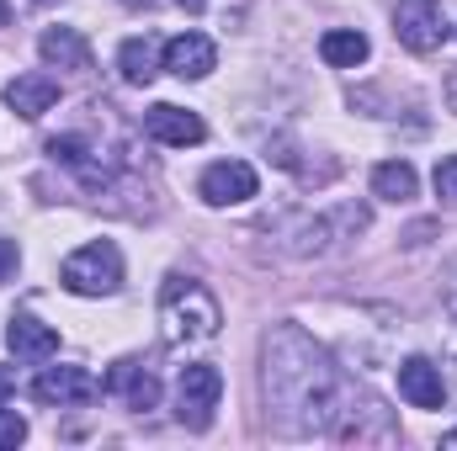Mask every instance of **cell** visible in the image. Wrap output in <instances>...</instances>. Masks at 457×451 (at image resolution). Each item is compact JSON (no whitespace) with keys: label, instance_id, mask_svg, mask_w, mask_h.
<instances>
[{"label":"cell","instance_id":"1","mask_svg":"<svg viewBox=\"0 0 457 451\" xmlns=\"http://www.w3.org/2000/svg\"><path fill=\"white\" fill-rule=\"evenodd\" d=\"M261 388L266 409L293 436H330L341 425L345 377L325 356V345H314L298 324H277L261 340Z\"/></svg>","mask_w":457,"mask_h":451},{"label":"cell","instance_id":"2","mask_svg":"<svg viewBox=\"0 0 457 451\" xmlns=\"http://www.w3.org/2000/svg\"><path fill=\"white\" fill-rule=\"evenodd\" d=\"M219 324H224L219 298L197 276H165V287H160V335H165V345H176V350L208 345L219 335Z\"/></svg>","mask_w":457,"mask_h":451},{"label":"cell","instance_id":"3","mask_svg":"<svg viewBox=\"0 0 457 451\" xmlns=\"http://www.w3.org/2000/svg\"><path fill=\"white\" fill-rule=\"evenodd\" d=\"M59 282L75 292V298H107L122 287V255H117L112 239H91L80 244L64 266H59Z\"/></svg>","mask_w":457,"mask_h":451},{"label":"cell","instance_id":"4","mask_svg":"<svg viewBox=\"0 0 457 451\" xmlns=\"http://www.w3.org/2000/svg\"><path fill=\"white\" fill-rule=\"evenodd\" d=\"M219 398H224V372L219 366H208V361L181 366V377H176V420L187 430H208Z\"/></svg>","mask_w":457,"mask_h":451},{"label":"cell","instance_id":"5","mask_svg":"<svg viewBox=\"0 0 457 451\" xmlns=\"http://www.w3.org/2000/svg\"><path fill=\"white\" fill-rule=\"evenodd\" d=\"M394 37L410 53H436L447 43V16L436 0H399L394 5Z\"/></svg>","mask_w":457,"mask_h":451},{"label":"cell","instance_id":"6","mask_svg":"<svg viewBox=\"0 0 457 451\" xmlns=\"http://www.w3.org/2000/svg\"><path fill=\"white\" fill-rule=\"evenodd\" d=\"M96 393H102V382L86 366H48L32 377V398L48 409H75V404H91Z\"/></svg>","mask_w":457,"mask_h":451},{"label":"cell","instance_id":"7","mask_svg":"<svg viewBox=\"0 0 457 451\" xmlns=\"http://www.w3.org/2000/svg\"><path fill=\"white\" fill-rule=\"evenodd\" d=\"M255 186H261V176H255V165H245V160H219V165H208V170H203V181H197V192H203V202H208V208L250 202V197H255Z\"/></svg>","mask_w":457,"mask_h":451},{"label":"cell","instance_id":"8","mask_svg":"<svg viewBox=\"0 0 457 451\" xmlns=\"http://www.w3.org/2000/svg\"><path fill=\"white\" fill-rule=\"evenodd\" d=\"M144 133H149L154 144H165V149H192V144L208 138V122H203L197 112H187V107L154 102V107L144 112Z\"/></svg>","mask_w":457,"mask_h":451},{"label":"cell","instance_id":"9","mask_svg":"<svg viewBox=\"0 0 457 451\" xmlns=\"http://www.w3.org/2000/svg\"><path fill=\"white\" fill-rule=\"evenodd\" d=\"M165 70H170L176 80H208V75L219 70V48H213V37H203V32H181V37H170V43H165Z\"/></svg>","mask_w":457,"mask_h":451},{"label":"cell","instance_id":"10","mask_svg":"<svg viewBox=\"0 0 457 451\" xmlns=\"http://www.w3.org/2000/svg\"><path fill=\"white\" fill-rule=\"evenodd\" d=\"M399 398H404V404H415V409H442V404H447L442 366H436V361H426V356L399 361Z\"/></svg>","mask_w":457,"mask_h":451},{"label":"cell","instance_id":"11","mask_svg":"<svg viewBox=\"0 0 457 451\" xmlns=\"http://www.w3.org/2000/svg\"><path fill=\"white\" fill-rule=\"evenodd\" d=\"M5 107H11L16 117H27V122H37L43 112H54V107H59V80H54V75H43V70L16 75V80L5 86Z\"/></svg>","mask_w":457,"mask_h":451},{"label":"cell","instance_id":"12","mask_svg":"<svg viewBox=\"0 0 457 451\" xmlns=\"http://www.w3.org/2000/svg\"><path fill=\"white\" fill-rule=\"evenodd\" d=\"M102 388L117 393V398H122L128 409H138V414H149V409L160 404V377H154L149 366H138V361H117Z\"/></svg>","mask_w":457,"mask_h":451},{"label":"cell","instance_id":"13","mask_svg":"<svg viewBox=\"0 0 457 451\" xmlns=\"http://www.w3.org/2000/svg\"><path fill=\"white\" fill-rule=\"evenodd\" d=\"M5 345H11L16 361H48V356H59V330L43 324V319H32V314H11Z\"/></svg>","mask_w":457,"mask_h":451},{"label":"cell","instance_id":"14","mask_svg":"<svg viewBox=\"0 0 457 451\" xmlns=\"http://www.w3.org/2000/svg\"><path fill=\"white\" fill-rule=\"evenodd\" d=\"M117 70H122L128 86H149V80L165 70V43H154L149 32H144V37H128V43L117 48Z\"/></svg>","mask_w":457,"mask_h":451},{"label":"cell","instance_id":"15","mask_svg":"<svg viewBox=\"0 0 457 451\" xmlns=\"http://www.w3.org/2000/svg\"><path fill=\"white\" fill-rule=\"evenodd\" d=\"M37 53H43V64H54V70H91V43H86L75 27H48V32L37 37Z\"/></svg>","mask_w":457,"mask_h":451},{"label":"cell","instance_id":"16","mask_svg":"<svg viewBox=\"0 0 457 451\" xmlns=\"http://www.w3.org/2000/svg\"><path fill=\"white\" fill-rule=\"evenodd\" d=\"M48 154L59 160V165H70L86 186H107V165H102V154L86 144V138H75V133H64V138H48Z\"/></svg>","mask_w":457,"mask_h":451},{"label":"cell","instance_id":"17","mask_svg":"<svg viewBox=\"0 0 457 451\" xmlns=\"http://www.w3.org/2000/svg\"><path fill=\"white\" fill-rule=\"evenodd\" d=\"M367 53H372V43H367L356 27H336V32L320 37V59H325L330 70H356V64H367Z\"/></svg>","mask_w":457,"mask_h":451},{"label":"cell","instance_id":"18","mask_svg":"<svg viewBox=\"0 0 457 451\" xmlns=\"http://www.w3.org/2000/svg\"><path fill=\"white\" fill-rule=\"evenodd\" d=\"M415 165H404V160H388V165H378L372 170V197H383V202H410L415 197Z\"/></svg>","mask_w":457,"mask_h":451},{"label":"cell","instance_id":"19","mask_svg":"<svg viewBox=\"0 0 457 451\" xmlns=\"http://www.w3.org/2000/svg\"><path fill=\"white\" fill-rule=\"evenodd\" d=\"M27 441V420L16 409H0V451H16Z\"/></svg>","mask_w":457,"mask_h":451},{"label":"cell","instance_id":"20","mask_svg":"<svg viewBox=\"0 0 457 451\" xmlns=\"http://www.w3.org/2000/svg\"><path fill=\"white\" fill-rule=\"evenodd\" d=\"M436 197H442L447 208H457V154H447V160L436 165Z\"/></svg>","mask_w":457,"mask_h":451},{"label":"cell","instance_id":"21","mask_svg":"<svg viewBox=\"0 0 457 451\" xmlns=\"http://www.w3.org/2000/svg\"><path fill=\"white\" fill-rule=\"evenodd\" d=\"M16 266H21L16 239H0V282H11V276H16Z\"/></svg>","mask_w":457,"mask_h":451},{"label":"cell","instance_id":"22","mask_svg":"<svg viewBox=\"0 0 457 451\" xmlns=\"http://www.w3.org/2000/svg\"><path fill=\"white\" fill-rule=\"evenodd\" d=\"M11 393H16V382H11V372H0V404H5Z\"/></svg>","mask_w":457,"mask_h":451},{"label":"cell","instance_id":"23","mask_svg":"<svg viewBox=\"0 0 457 451\" xmlns=\"http://www.w3.org/2000/svg\"><path fill=\"white\" fill-rule=\"evenodd\" d=\"M176 5H181V11H192V16H197V11H208V0H176Z\"/></svg>","mask_w":457,"mask_h":451},{"label":"cell","instance_id":"24","mask_svg":"<svg viewBox=\"0 0 457 451\" xmlns=\"http://www.w3.org/2000/svg\"><path fill=\"white\" fill-rule=\"evenodd\" d=\"M442 447H447V451H457V430H447V436H442Z\"/></svg>","mask_w":457,"mask_h":451},{"label":"cell","instance_id":"25","mask_svg":"<svg viewBox=\"0 0 457 451\" xmlns=\"http://www.w3.org/2000/svg\"><path fill=\"white\" fill-rule=\"evenodd\" d=\"M5 21H11V0H0V27H5Z\"/></svg>","mask_w":457,"mask_h":451},{"label":"cell","instance_id":"26","mask_svg":"<svg viewBox=\"0 0 457 451\" xmlns=\"http://www.w3.org/2000/svg\"><path fill=\"white\" fill-rule=\"evenodd\" d=\"M447 96H453V107H457V75H453V80H447Z\"/></svg>","mask_w":457,"mask_h":451},{"label":"cell","instance_id":"27","mask_svg":"<svg viewBox=\"0 0 457 451\" xmlns=\"http://www.w3.org/2000/svg\"><path fill=\"white\" fill-rule=\"evenodd\" d=\"M122 5H133V11H138V5H149V0H122Z\"/></svg>","mask_w":457,"mask_h":451}]
</instances>
